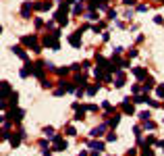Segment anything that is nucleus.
I'll return each instance as SVG.
<instances>
[{
    "instance_id": "f8f14e48",
    "label": "nucleus",
    "mask_w": 164,
    "mask_h": 156,
    "mask_svg": "<svg viewBox=\"0 0 164 156\" xmlns=\"http://www.w3.org/2000/svg\"><path fill=\"white\" fill-rule=\"evenodd\" d=\"M52 6L50 0H44V2H33V11H48Z\"/></svg>"
},
{
    "instance_id": "4be33fe9",
    "label": "nucleus",
    "mask_w": 164,
    "mask_h": 156,
    "mask_svg": "<svg viewBox=\"0 0 164 156\" xmlns=\"http://www.w3.org/2000/svg\"><path fill=\"white\" fill-rule=\"evenodd\" d=\"M137 117H139V119H141V121H148V119L152 117V113H150V110H144V113H139Z\"/></svg>"
},
{
    "instance_id": "cd10ccee",
    "label": "nucleus",
    "mask_w": 164,
    "mask_h": 156,
    "mask_svg": "<svg viewBox=\"0 0 164 156\" xmlns=\"http://www.w3.org/2000/svg\"><path fill=\"white\" fill-rule=\"evenodd\" d=\"M44 133H46V135H50V138H52V135H56L52 127H44Z\"/></svg>"
},
{
    "instance_id": "72a5a7b5",
    "label": "nucleus",
    "mask_w": 164,
    "mask_h": 156,
    "mask_svg": "<svg viewBox=\"0 0 164 156\" xmlns=\"http://www.w3.org/2000/svg\"><path fill=\"white\" fill-rule=\"evenodd\" d=\"M131 92H133V94H135V96H137V94H139V92H141V87H139V85H133V87H131Z\"/></svg>"
},
{
    "instance_id": "6e6552de",
    "label": "nucleus",
    "mask_w": 164,
    "mask_h": 156,
    "mask_svg": "<svg viewBox=\"0 0 164 156\" xmlns=\"http://www.w3.org/2000/svg\"><path fill=\"white\" fill-rule=\"evenodd\" d=\"M133 98H125L123 100V104H121V108H123V113L125 115H133L135 113V108H133V102H131Z\"/></svg>"
},
{
    "instance_id": "f704fd0d",
    "label": "nucleus",
    "mask_w": 164,
    "mask_h": 156,
    "mask_svg": "<svg viewBox=\"0 0 164 156\" xmlns=\"http://www.w3.org/2000/svg\"><path fill=\"white\" fill-rule=\"evenodd\" d=\"M106 140H108V142H114V140H116V133H114V131L108 133V138H106Z\"/></svg>"
},
{
    "instance_id": "09e8293b",
    "label": "nucleus",
    "mask_w": 164,
    "mask_h": 156,
    "mask_svg": "<svg viewBox=\"0 0 164 156\" xmlns=\"http://www.w3.org/2000/svg\"><path fill=\"white\" fill-rule=\"evenodd\" d=\"M160 2H164V0H160Z\"/></svg>"
},
{
    "instance_id": "dca6fc26",
    "label": "nucleus",
    "mask_w": 164,
    "mask_h": 156,
    "mask_svg": "<svg viewBox=\"0 0 164 156\" xmlns=\"http://www.w3.org/2000/svg\"><path fill=\"white\" fill-rule=\"evenodd\" d=\"M104 129H106V123H102V125H100V127H96V129H91V138H102Z\"/></svg>"
},
{
    "instance_id": "ea45409f",
    "label": "nucleus",
    "mask_w": 164,
    "mask_h": 156,
    "mask_svg": "<svg viewBox=\"0 0 164 156\" xmlns=\"http://www.w3.org/2000/svg\"><path fill=\"white\" fill-rule=\"evenodd\" d=\"M40 148H44V150H48V142H46V140H42V142H40Z\"/></svg>"
},
{
    "instance_id": "49530a36",
    "label": "nucleus",
    "mask_w": 164,
    "mask_h": 156,
    "mask_svg": "<svg viewBox=\"0 0 164 156\" xmlns=\"http://www.w3.org/2000/svg\"><path fill=\"white\" fill-rule=\"evenodd\" d=\"M89 156H100V152H98V150H96V152H91V154H89Z\"/></svg>"
},
{
    "instance_id": "1a4fd4ad",
    "label": "nucleus",
    "mask_w": 164,
    "mask_h": 156,
    "mask_svg": "<svg viewBox=\"0 0 164 156\" xmlns=\"http://www.w3.org/2000/svg\"><path fill=\"white\" fill-rule=\"evenodd\" d=\"M131 73H133L137 79H146V77H148V69H146V67H133Z\"/></svg>"
},
{
    "instance_id": "a878e982",
    "label": "nucleus",
    "mask_w": 164,
    "mask_h": 156,
    "mask_svg": "<svg viewBox=\"0 0 164 156\" xmlns=\"http://www.w3.org/2000/svg\"><path fill=\"white\" fill-rule=\"evenodd\" d=\"M141 156H154V150H152L150 146H146V148H144V152H141Z\"/></svg>"
},
{
    "instance_id": "7ed1b4c3",
    "label": "nucleus",
    "mask_w": 164,
    "mask_h": 156,
    "mask_svg": "<svg viewBox=\"0 0 164 156\" xmlns=\"http://www.w3.org/2000/svg\"><path fill=\"white\" fill-rule=\"evenodd\" d=\"M21 42L25 44V46H33V52H42V48L37 46V35H33V33L31 35H23Z\"/></svg>"
},
{
    "instance_id": "c756f323",
    "label": "nucleus",
    "mask_w": 164,
    "mask_h": 156,
    "mask_svg": "<svg viewBox=\"0 0 164 156\" xmlns=\"http://www.w3.org/2000/svg\"><path fill=\"white\" fill-rule=\"evenodd\" d=\"M108 19H110V21L116 19V11H114V9H108Z\"/></svg>"
},
{
    "instance_id": "393cba45",
    "label": "nucleus",
    "mask_w": 164,
    "mask_h": 156,
    "mask_svg": "<svg viewBox=\"0 0 164 156\" xmlns=\"http://www.w3.org/2000/svg\"><path fill=\"white\" fill-rule=\"evenodd\" d=\"M154 144H158L156 138H154V135H148V138H146V146H154Z\"/></svg>"
},
{
    "instance_id": "de8ad7c7",
    "label": "nucleus",
    "mask_w": 164,
    "mask_h": 156,
    "mask_svg": "<svg viewBox=\"0 0 164 156\" xmlns=\"http://www.w3.org/2000/svg\"><path fill=\"white\" fill-rule=\"evenodd\" d=\"M0 33H2V25H0Z\"/></svg>"
},
{
    "instance_id": "4c0bfd02",
    "label": "nucleus",
    "mask_w": 164,
    "mask_h": 156,
    "mask_svg": "<svg viewBox=\"0 0 164 156\" xmlns=\"http://www.w3.org/2000/svg\"><path fill=\"white\" fill-rule=\"evenodd\" d=\"M85 108H87V110H91V113H96V110H98V106H96V104H89V106H85Z\"/></svg>"
},
{
    "instance_id": "7c9ffc66",
    "label": "nucleus",
    "mask_w": 164,
    "mask_h": 156,
    "mask_svg": "<svg viewBox=\"0 0 164 156\" xmlns=\"http://www.w3.org/2000/svg\"><path fill=\"white\" fill-rule=\"evenodd\" d=\"M146 102H148L150 106H154V108H158V106H160V102H156V100H152V98H148Z\"/></svg>"
},
{
    "instance_id": "bb28decb",
    "label": "nucleus",
    "mask_w": 164,
    "mask_h": 156,
    "mask_svg": "<svg viewBox=\"0 0 164 156\" xmlns=\"http://www.w3.org/2000/svg\"><path fill=\"white\" fill-rule=\"evenodd\" d=\"M66 135H77V131L73 125H66Z\"/></svg>"
},
{
    "instance_id": "a18cd8bd",
    "label": "nucleus",
    "mask_w": 164,
    "mask_h": 156,
    "mask_svg": "<svg viewBox=\"0 0 164 156\" xmlns=\"http://www.w3.org/2000/svg\"><path fill=\"white\" fill-rule=\"evenodd\" d=\"M79 156H89V154H87V150H81V152H79Z\"/></svg>"
},
{
    "instance_id": "f03ea898",
    "label": "nucleus",
    "mask_w": 164,
    "mask_h": 156,
    "mask_svg": "<svg viewBox=\"0 0 164 156\" xmlns=\"http://www.w3.org/2000/svg\"><path fill=\"white\" fill-rule=\"evenodd\" d=\"M54 19L58 21V23H60V25H66V23H69V9H66V6L62 4V6H60V9L56 11V15H54Z\"/></svg>"
},
{
    "instance_id": "79ce46f5",
    "label": "nucleus",
    "mask_w": 164,
    "mask_h": 156,
    "mask_svg": "<svg viewBox=\"0 0 164 156\" xmlns=\"http://www.w3.org/2000/svg\"><path fill=\"white\" fill-rule=\"evenodd\" d=\"M129 56H137V48H131L129 50Z\"/></svg>"
},
{
    "instance_id": "4468645a",
    "label": "nucleus",
    "mask_w": 164,
    "mask_h": 156,
    "mask_svg": "<svg viewBox=\"0 0 164 156\" xmlns=\"http://www.w3.org/2000/svg\"><path fill=\"white\" fill-rule=\"evenodd\" d=\"M85 110H87L85 106H79V108L75 110V117H73V121H83V119H85Z\"/></svg>"
},
{
    "instance_id": "9b49d317",
    "label": "nucleus",
    "mask_w": 164,
    "mask_h": 156,
    "mask_svg": "<svg viewBox=\"0 0 164 156\" xmlns=\"http://www.w3.org/2000/svg\"><path fill=\"white\" fill-rule=\"evenodd\" d=\"M19 75H21V77H29V75H33V62H25V67L19 71Z\"/></svg>"
},
{
    "instance_id": "20e7f679",
    "label": "nucleus",
    "mask_w": 164,
    "mask_h": 156,
    "mask_svg": "<svg viewBox=\"0 0 164 156\" xmlns=\"http://www.w3.org/2000/svg\"><path fill=\"white\" fill-rule=\"evenodd\" d=\"M52 142H54V150H56V152H64V150L69 148L66 140H62L60 135H52Z\"/></svg>"
},
{
    "instance_id": "39448f33",
    "label": "nucleus",
    "mask_w": 164,
    "mask_h": 156,
    "mask_svg": "<svg viewBox=\"0 0 164 156\" xmlns=\"http://www.w3.org/2000/svg\"><path fill=\"white\" fill-rule=\"evenodd\" d=\"M23 115H25V113H23L21 108H8V119L15 121V123H21L23 121Z\"/></svg>"
},
{
    "instance_id": "2f4dec72",
    "label": "nucleus",
    "mask_w": 164,
    "mask_h": 156,
    "mask_svg": "<svg viewBox=\"0 0 164 156\" xmlns=\"http://www.w3.org/2000/svg\"><path fill=\"white\" fill-rule=\"evenodd\" d=\"M154 23H158V25H162V23H164V19H162L160 15H156V17H154Z\"/></svg>"
},
{
    "instance_id": "412c9836",
    "label": "nucleus",
    "mask_w": 164,
    "mask_h": 156,
    "mask_svg": "<svg viewBox=\"0 0 164 156\" xmlns=\"http://www.w3.org/2000/svg\"><path fill=\"white\" fill-rule=\"evenodd\" d=\"M75 83H77L79 87H83V85H85V75H77V77H75Z\"/></svg>"
},
{
    "instance_id": "f3484780",
    "label": "nucleus",
    "mask_w": 164,
    "mask_h": 156,
    "mask_svg": "<svg viewBox=\"0 0 164 156\" xmlns=\"http://www.w3.org/2000/svg\"><path fill=\"white\" fill-rule=\"evenodd\" d=\"M148 98H150L148 94H137V96L133 98V102H135V104H144V102H146Z\"/></svg>"
},
{
    "instance_id": "a19ab883",
    "label": "nucleus",
    "mask_w": 164,
    "mask_h": 156,
    "mask_svg": "<svg viewBox=\"0 0 164 156\" xmlns=\"http://www.w3.org/2000/svg\"><path fill=\"white\" fill-rule=\"evenodd\" d=\"M102 40H104V42H108V40H110V33H108V31H104V33H102Z\"/></svg>"
},
{
    "instance_id": "6ab92c4d",
    "label": "nucleus",
    "mask_w": 164,
    "mask_h": 156,
    "mask_svg": "<svg viewBox=\"0 0 164 156\" xmlns=\"http://www.w3.org/2000/svg\"><path fill=\"white\" fill-rule=\"evenodd\" d=\"M89 146H91L93 150H98V152L104 150V142H89Z\"/></svg>"
},
{
    "instance_id": "ddd939ff",
    "label": "nucleus",
    "mask_w": 164,
    "mask_h": 156,
    "mask_svg": "<svg viewBox=\"0 0 164 156\" xmlns=\"http://www.w3.org/2000/svg\"><path fill=\"white\" fill-rule=\"evenodd\" d=\"M11 50H13V54H17L19 58H23V60H27V52H25V48H23V46H13Z\"/></svg>"
},
{
    "instance_id": "9d476101",
    "label": "nucleus",
    "mask_w": 164,
    "mask_h": 156,
    "mask_svg": "<svg viewBox=\"0 0 164 156\" xmlns=\"http://www.w3.org/2000/svg\"><path fill=\"white\" fill-rule=\"evenodd\" d=\"M69 44H71L73 48H81V31H75L71 38H69Z\"/></svg>"
},
{
    "instance_id": "c9c22d12",
    "label": "nucleus",
    "mask_w": 164,
    "mask_h": 156,
    "mask_svg": "<svg viewBox=\"0 0 164 156\" xmlns=\"http://www.w3.org/2000/svg\"><path fill=\"white\" fill-rule=\"evenodd\" d=\"M158 96L164 98V85H158Z\"/></svg>"
},
{
    "instance_id": "a211bd4d",
    "label": "nucleus",
    "mask_w": 164,
    "mask_h": 156,
    "mask_svg": "<svg viewBox=\"0 0 164 156\" xmlns=\"http://www.w3.org/2000/svg\"><path fill=\"white\" fill-rule=\"evenodd\" d=\"M98 90H100V81H98V83H93V85H89V87H87V94H89V96H93Z\"/></svg>"
},
{
    "instance_id": "5701e85b",
    "label": "nucleus",
    "mask_w": 164,
    "mask_h": 156,
    "mask_svg": "<svg viewBox=\"0 0 164 156\" xmlns=\"http://www.w3.org/2000/svg\"><path fill=\"white\" fill-rule=\"evenodd\" d=\"M144 127H146V129H156V123H154L152 119H148V121H144Z\"/></svg>"
},
{
    "instance_id": "0eeeda50",
    "label": "nucleus",
    "mask_w": 164,
    "mask_h": 156,
    "mask_svg": "<svg viewBox=\"0 0 164 156\" xmlns=\"http://www.w3.org/2000/svg\"><path fill=\"white\" fill-rule=\"evenodd\" d=\"M23 138H25V133L19 129L17 133H11V135H8V142H11V146H13V148H17V146L21 144V140H23Z\"/></svg>"
},
{
    "instance_id": "c85d7f7f",
    "label": "nucleus",
    "mask_w": 164,
    "mask_h": 156,
    "mask_svg": "<svg viewBox=\"0 0 164 156\" xmlns=\"http://www.w3.org/2000/svg\"><path fill=\"white\" fill-rule=\"evenodd\" d=\"M79 13H83V4H81V2H79L75 9H73V15H79Z\"/></svg>"
},
{
    "instance_id": "58836bf2",
    "label": "nucleus",
    "mask_w": 164,
    "mask_h": 156,
    "mask_svg": "<svg viewBox=\"0 0 164 156\" xmlns=\"http://www.w3.org/2000/svg\"><path fill=\"white\" fill-rule=\"evenodd\" d=\"M123 4H125V6H133V4H135V0H123Z\"/></svg>"
},
{
    "instance_id": "b1692460",
    "label": "nucleus",
    "mask_w": 164,
    "mask_h": 156,
    "mask_svg": "<svg viewBox=\"0 0 164 156\" xmlns=\"http://www.w3.org/2000/svg\"><path fill=\"white\" fill-rule=\"evenodd\" d=\"M85 19H89V21H96V19H98V13H96V11H89V13L85 15Z\"/></svg>"
},
{
    "instance_id": "423d86ee",
    "label": "nucleus",
    "mask_w": 164,
    "mask_h": 156,
    "mask_svg": "<svg viewBox=\"0 0 164 156\" xmlns=\"http://www.w3.org/2000/svg\"><path fill=\"white\" fill-rule=\"evenodd\" d=\"M31 11H33V2L25 0L23 6H21V17H23V19H31Z\"/></svg>"
},
{
    "instance_id": "c03bdc74",
    "label": "nucleus",
    "mask_w": 164,
    "mask_h": 156,
    "mask_svg": "<svg viewBox=\"0 0 164 156\" xmlns=\"http://www.w3.org/2000/svg\"><path fill=\"white\" fill-rule=\"evenodd\" d=\"M135 154H137V150H135V148H131V150L127 152V156H135Z\"/></svg>"
},
{
    "instance_id": "f257e3e1",
    "label": "nucleus",
    "mask_w": 164,
    "mask_h": 156,
    "mask_svg": "<svg viewBox=\"0 0 164 156\" xmlns=\"http://www.w3.org/2000/svg\"><path fill=\"white\" fill-rule=\"evenodd\" d=\"M58 38H60V31H52L44 38V46L46 48H52V50H58L60 44H58Z\"/></svg>"
},
{
    "instance_id": "aec40b11",
    "label": "nucleus",
    "mask_w": 164,
    "mask_h": 156,
    "mask_svg": "<svg viewBox=\"0 0 164 156\" xmlns=\"http://www.w3.org/2000/svg\"><path fill=\"white\" fill-rule=\"evenodd\" d=\"M119 123H121V115H114V117H112V119L108 121V125H110V127H116Z\"/></svg>"
},
{
    "instance_id": "8fccbe9b",
    "label": "nucleus",
    "mask_w": 164,
    "mask_h": 156,
    "mask_svg": "<svg viewBox=\"0 0 164 156\" xmlns=\"http://www.w3.org/2000/svg\"><path fill=\"white\" fill-rule=\"evenodd\" d=\"M104 2H106V0H104Z\"/></svg>"
},
{
    "instance_id": "37998d69",
    "label": "nucleus",
    "mask_w": 164,
    "mask_h": 156,
    "mask_svg": "<svg viewBox=\"0 0 164 156\" xmlns=\"http://www.w3.org/2000/svg\"><path fill=\"white\" fill-rule=\"evenodd\" d=\"M102 106H104V108H106V110H112V104H110V102H104V104H102Z\"/></svg>"
},
{
    "instance_id": "e433bc0d",
    "label": "nucleus",
    "mask_w": 164,
    "mask_h": 156,
    "mask_svg": "<svg viewBox=\"0 0 164 156\" xmlns=\"http://www.w3.org/2000/svg\"><path fill=\"white\" fill-rule=\"evenodd\" d=\"M69 71H71V69H66V67H64V69H58V71H56V73H58V75H66V73H69Z\"/></svg>"
},
{
    "instance_id": "473e14b6",
    "label": "nucleus",
    "mask_w": 164,
    "mask_h": 156,
    "mask_svg": "<svg viewBox=\"0 0 164 156\" xmlns=\"http://www.w3.org/2000/svg\"><path fill=\"white\" fill-rule=\"evenodd\" d=\"M137 11H139V13H146V11H148V4H137Z\"/></svg>"
},
{
    "instance_id": "2eb2a0df",
    "label": "nucleus",
    "mask_w": 164,
    "mask_h": 156,
    "mask_svg": "<svg viewBox=\"0 0 164 156\" xmlns=\"http://www.w3.org/2000/svg\"><path fill=\"white\" fill-rule=\"evenodd\" d=\"M114 85H116V87H123V85H125V73H123L121 69L116 71V81H114Z\"/></svg>"
}]
</instances>
